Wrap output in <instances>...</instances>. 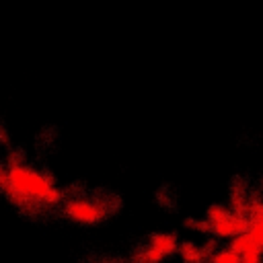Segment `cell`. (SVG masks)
I'll return each instance as SVG.
<instances>
[{
  "instance_id": "3957f363",
  "label": "cell",
  "mask_w": 263,
  "mask_h": 263,
  "mask_svg": "<svg viewBox=\"0 0 263 263\" xmlns=\"http://www.w3.org/2000/svg\"><path fill=\"white\" fill-rule=\"evenodd\" d=\"M177 236L171 232H158L150 238V245L140 253V263H160L164 257L177 251Z\"/></svg>"
},
{
  "instance_id": "277c9868",
  "label": "cell",
  "mask_w": 263,
  "mask_h": 263,
  "mask_svg": "<svg viewBox=\"0 0 263 263\" xmlns=\"http://www.w3.org/2000/svg\"><path fill=\"white\" fill-rule=\"evenodd\" d=\"M247 228H249V220L245 216H240V214L230 212V210L220 220L208 224V232L214 234V236H222V238H226V236H232L234 238V236L247 232Z\"/></svg>"
},
{
  "instance_id": "8992f818",
  "label": "cell",
  "mask_w": 263,
  "mask_h": 263,
  "mask_svg": "<svg viewBox=\"0 0 263 263\" xmlns=\"http://www.w3.org/2000/svg\"><path fill=\"white\" fill-rule=\"evenodd\" d=\"M181 255H183V259H185L187 263H201V261L205 259L203 249L197 247L195 242H183V245H181Z\"/></svg>"
},
{
  "instance_id": "6da1fadb",
  "label": "cell",
  "mask_w": 263,
  "mask_h": 263,
  "mask_svg": "<svg viewBox=\"0 0 263 263\" xmlns=\"http://www.w3.org/2000/svg\"><path fill=\"white\" fill-rule=\"evenodd\" d=\"M0 189L21 208L27 205H58L64 199L62 189L41 171L10 158Z\"/></svg>"
},
{
  "instance_id": "7a4b0ae2",
  "label": "cell",
  "mask_w": 263,
  "mask_h": 263,
  "mask_svg": "<svg viewBox=\"0 0 263 263\" xmlns=\"http://www.w3.org/2000/svg\"><path fill=\"white\" fill-rule=\"evenodd\" d=\"M64 214L80 224H97L103 222L107 216V210L101 201L95 199H86V197H72L66 201L64 205Z\"/></svg>"
},
{
  "instance_id": "52a82bcc",
  "label": "cell",
  "mask_w": 263,
  "mask_h": 263,
  "mask_svg": "<svg viewBox=\"0 0 263 263\" xmlns=\"http://www.w3.org/2000/svg\"><path fill=\"white\" fill-rule=\"evenodd\" d=\"M208 259H210V263H240L238 255H236L230 247H224V249H220V251L212 253Z\"/></svg>"
},
{
  "instance_id": "5b68a950",
  "label": "cell",
  "mask_w": 263,
  "mask_h": 263,
  "mask_svg": "<svg viewBox=\"0 0 263 263\" xmlns=\"http://www.w3.org/2000/svg\"><path fill=\"white\" fill-rule=\"evenodd\" d=\"M261 242H257L249 232H242V234H238V236H234L232 238V242H230V249L240 257V255H245V253H251V251H261Z\"/></svg>"
}]
</instances>
